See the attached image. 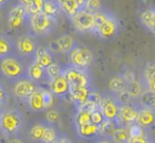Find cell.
<instances>
[{
	"label": "cell",
	"instance_id": "obj_1",
	"mask_svg": "<svg viewBox=\"0 0 155 143\" xmlns=\"http://www.w3.org/2000/svg\"><path fill=\"white\" fill-rule=\"evenodd\" d=\"M95 16V35L105 41H114L120 33L121 27L117 16L107 10H102L94 14Z\"/></svg>",
	"mask_w": 155,
	"mask_h": 143
},
{
	"label": "cell",
	"instance_id": "obj_2",
	"mask_svg": "<svg viewBox=\"0 0 155 143\" xmlns=\"http://www.w3.org/2000/svg\"><path fill=\"white\" fill-rule=\"evenodd\" d=\"M25 126V118L20 110L16 108L3 107L0 112V132L5 139L20 137Z\"/></svg>",
	"mask_w": 155,
	"mask_h": 143
},
{
	"label": "cell",
	"instance_id": "obj_3",
	"mask_svg": "<svg viewBox=\"0 0 155 143\" xmlns=\"http://www.w3.org/2000/svg\"><path fill=\"white\" fill-rule=\"evenodd\" d=\"M28 64L17 54L5 57L0 60V75L11 83H15L27 77Z\"/></svg>",
	"mask_w": 155,
	"mask_h": 143
},
{
	"label": "cell",
	"instance_id": "obj_4",
	"mask_svg": "<svg viewBox=\"0 0 155 143\" xmlns=\"http://www.w3.org/2000/svg\"><path fill=\"white\" fill-rule=\"evenodd\" d=\"M56 24H58V19L49 17L41 12L29 15L26 27L28 29V33H30L34 37H45L55 30Z\"/></svg>",
	"mask_w": 155,
	"mask_h": 143
},
{
	"label": "cell",
	"instance_id": "obj_5",
	"mask_svg": "<svg viewBox=\"0 0 155 143\" xmlns=\"http://www.w3.org/2000/svg\"><path fill=\"white\" fill-rule=\"evenodd\" d=\"M53 103V94L46 88L41 86L25 101L27 108L32 112H43L49 109Z\"/></svg>",
	"mask_w": 155,
	"mask_h": 143
},
{
	"label": "cell",
	"instance_id": "obj_6",
	"mask_svg": "<svg viewBox=\"0 0 155 143\" xmlns=\"http://www.w3.org/2000/svg\"><path fill=\"white\" fill-rule=\"evenodd\" d=\"M68 60L70 66L88 71V68L94 62V53L87 47L77 45L68 54Z\"/></svg>",
	"mask_w": 155,
	"mask_h": 143
},
{
	"label": "cell",
	"instance_id": "obj_7",
	"mask_svg": "<svg viewBox=\"0 0 155 143\" xmlns=\"http://www.w3.org/2000/svg\"><path fill=\"white\" fill-rule=\"evenodd\" d=\"M37 47H38V43L36 41V37L31 35L30 33L20 34L15 39L16 54L24 60H30V62H32L33 55Z\"/></svg>",
	"mask_w": 155,
	"mask_h": 143
},
{
	"label": "cell",
	"instance_id": "obj_8",
	"mask_svg": "<svg viewBox=\"0 0 155 143\" xmlns=\"http://www.w3.org/2000/svg\"><path fill=\"white\" fill-rule=\"evenodd\" d=\"M72 28L79 33L95 34V16L93 13L81 9L72 17L69 18Z\"/></svg>",
	"mask_w": 155,
	"mask_h": 143
},
{
	"label": "cell",
	"instance_id": "obj_9",
	"mask_svg": "<svg viewBox=\"0 0 155 143\" xmlns=\"http://www.w3.org/2000/svg\"><path fill=\"white\" fill-rule=\"evenodd\" d=\"M120 106L121 105L119 104L115 94L107 92V93H103L102 96H100V101L99 104H98V107L101 110V112L103 113L106 121L116 122Z\"/></svg>",
	"mask_w": 155,
	"mask_h": 143
},
{
	"label": "cell",
	"instance_id": "obj_10",
	"mask_svg": "<svg viewBox=\"0 0 155 143\" xmlns=\"http://www.w3.org/2000/svg\"><path fill=\"white\" fill-rule=\"evenodd\" d=\"M63 75L66 77L70 87H91V77L88 71L70 66L65 67Z\"/></svg>",
	"mask_w": 155,
	"mask_h": 143
},
{
	"label": "cell",
	"instance_id": "obj_11",
	"mask_svg": "<svg viewBox=\"0 0 155 143\" xmlns=\"http://www.w3.org/2000/svg\"><path fill=\"white\" fill-rule=\"evenodd\" d=\"M28 12L19 3L14 5L9 10L7 15V24L10 31H18L25 26H27Z\"/></svg>",
	"mask_w": 155,
	"mask_h": 143
},
{
	"label": "cell",
	"instance_id": "obj_12",
	"mask_svg": "<svg viewBox=\"0 0 155 143\" xmlns=\"http://www.w3.org/2000/svg\"><path fill=\"white\" fill-rule=\"evenodd\" d=\"M138 117V104L133 102L131 104L121 105L119 108L118 117H117L116 123L118 126L122 127H130L137 123Z\"/></svg>",
	"mask_w": 155,
	"mask_h": 143
},
{
	"label": "cell",
	"instance_id": "obj_13",
	"mask_svg": "<svg viewBox=\"0 0 155 143\" xmlns=\"http://www.w3.org/2000/svg\"><path fill=\"white\" fill-rule=\"evenodd\" d=\"M77 41L71 35L69 34H63L58 36L56 39L50 41V44L47 46L49 50L53 54L55 53H64L68 55L70 51L77 46Z\"/></svg>",
	"mask_w": 155,
	"mask_h": 143
},
{
	"label": "cell",
	"instance_id": "obj_14",
	"mask_svg": "<svg viewBox=\"0 0 155 143\" xmlns=\"http://www.w3.org/2000/svg\"><path fill=\"white\" fill-rule=\"evenodd\" d=\"M38 85L35 84L34 82H32L31 80H29L28 77H25L19 81L13 83V88H12V92H13L14 96L18 100L25 101L37 89Z\"/></svg>",
	"mask_w": 155,
	"mask_h": 143
},
{
	"label": "cell",
	"instance_id": "obj_15",
	"mask_svg": "<svg viewBox=\"0 0 155 143\" xmlns=\"http://www.w3.org/2000/svg\"><path fill=\"white\" fill-rule=\"evenodd\" d=\"M93 93V87H70L69 96L77 109H79L91 102Z\"/></svg>",
	"mask_w": 155,
	"mask_h": 143
},
{
	"label": "cell",
	"instance_id": "obj_16",
	"mask_svg": "<svg viewBox=\"0 0 155 143\" xmlns=\"http://www.w3.org/2000/svg\"><path fill=\"white\" fill-rule=\"evenodd\" d=\"M48 83V90L53 94V96H58V98H66L69 96V91H70V85H69L68 81L64 75H60V76L55 77V79L51 80V81L47 82Z\"/></svg>",
	"mask_w": 155,
	"mask_h": 143
},
{
	"label": "cell",
	"instance_id": "obj_17",
	"mask_svg": "<svg viewBox=\"0 0 155 143\" xmlns=\"http://www.w3.org/2000/svg\"><path fill=\"white\" fill-rule=\"evenodd\" d=\"M136 124H138L144 132L154 128L155 127V109H151V108H148V107L140 106V105L138 104V117H137V123Z\"/></svg>",
	"mask_w": 155,
	"mask_h": 143
},
{
	"label": "cell",
	"instance_id": "obj_18",
	"mask_svg": "<svg viewBox=\"0 0 155 143\" xmlns=\"http://www.w3.org/2000/svg\"><path fill=\"white\" fill-rule=\"evenodd\" d=\"M32 62L35 63L36 65H38L41 68L46 69L50 65L55 63V60H54V54L50 51L47 46L38 45L37 49L35 50L34 55H33Z\"/></svg>",
	"mask_w": 155,
	"mask_h": 143
},
{
	"label": "cell",
	"instance_id": "obj_19",
	"mask_svg": "<svg viewBox=\"0 0 155 143\" xmlns=\"http://www.w3.org/2000/svg\"><path fill=\"white\" fill-rule=\"evenodd\" d=\"M143 90L155 92V60H150L146 64L140 79Z\"/></svg>",
	"mask_w": 155,
	"mask_h": 143
},
{
	"label": "cell",
	"instance_id": "obj_20",
	"mask_svg": "<svg viewBox=\"0 0 155 143\" xmlns=\"http://www.w3.org/2000/svg\"><path fill=\"white\" fill-rule=\"evenodd\" d=\"M139 21L141 26L155 35V7L144 8L139 12Z\"/></svg>",
	"mask_w": 155,
	"mask_h": 143
},
{
	"label": "cell",
	"instance_id": "obj_21",
	"mask_svg": "<svg viewBox=\"0 0 155 143\" xmlns=\"http://www.w3.org/2000/svg\"><path fill=\"white\" fill-rule=\"evenodd\" d=\"M77 135L80 139L84 140H94L100 138V127L93 123L85 124V125L75 127Z\"/></svg>",
	"mask_w": 155,
	"mask_h": 143
},
{
	"label": "cell",
	"instance_id": "obj_22",
	"mask_svg": "<svg viewBox=\"0 0 155 143\" xmlns=\"http://www.w3.org/2000/svg\"><path fill=\"white\" fill-rule=\"evenodd\" d=\"M27 77L38 86L41 83L47 81L45 69L39 67L38 65H36L33 62H30L27 66Z\"/></svg>",
	"mask_w": 155,
	"mask_h": 143
},
{
	"label": "cell",
	"instance_id": "obj_23",
	"mask_svg": "<svg viewBox=\"0 0 155 143\" xmlns=\"http://www.w3.org/2000/svg\"><path fill=\"white\" fill-rule=\"evenodd\" d=\"M13 54H16L15 41L12 39L9 35L0 33V60Z\"/></svg>",
	"mask_w": 155,
	"mask_h": 143
},
{
	"label": "cell",
	"instance_id": "obj_24",
	"mask_svg": "<svg viewBox=\"0 0 155 143\" xmlns=\"http://www.w3.org/2000/svg\"><path fill=\"white\" fill-rule=\"evenodd\" d=\"M55 1L58 3L60 11L64 13L68 18L72 17L75 13H78L82 9L77 0H55Z\"/></svg>",
	"mask_w": 155,
	"mask_h": 143
},
{
	"label": "cell",
	"instance_id": "obj_25",
	"mask_svg": "<svg viewBox=\"0 0 155 143\" xmlns=\"http://www.w3.org/2000/svg\"><path fill=\"white\" fill-rule=\"evenodd\" d=\"M127 81L122 74H115L108 81V91L113 94H118L127 90Z\"/></svg>",
	"mask_w": 155,
	"mask_h": 143
},
{
	"label": "cell",
	"instance_id": "obj_26",
	"mask_svg": "<svg viewBox=\"0 0 155 143\" xmlns=\"http://www.w3.org/2000/svg\"><path fill=\"white\" fill-rule=\"evenodd\" d=\"M46 0H18V3L26 9L29 15L41 13Z\"/></svg>",
	"mask_w": 155,
	"mask_h": 143
},
{
	"label": "cell",
	"instance_id": "obj_27",
	"mask_svg": "<svg viewBox=\"0 0 155 143\" xmlns=\"http://www.w3.org/2000/svg\"><path fill=\"white\" fill-rule=\"evenodd\" d=\"M46 127H47V123L46 122H38V123H35L34 125L31 126V128L29 129L28 136L29 139L33 142L41 143L43 136L45 134Z\"/></svg>",
	"mask_w": 155,
	"mask_h": 143
},
{
	"label": "cell",
	"instance_id": "obj_28",
	"mask_svg": "<svg viewBox=\"0 0 155 143\" xmlns=\"http://www.w3.org/2000/svg\"><path fill=\"white\" fill-rule=\"evenodd\" d=\"M112 143H129L130 141V132L129 127H122L118 126L114 132L113 136L110 137Z\"/></svg>",
	"mask_w": 155,
	"mask_h": 143
},
{
	"label": "cell",
	"instance_id": "obj_29",
	"mask_svg": "<svg viewBox=\"0 0 155 143\" xmlns=\"http://www.w3.org/2000/svg\"><path fill=\"white\" fill-rule=\"evenodd\" d=\"M61 137H62L61 136V132H58V129L56 128L55 125L47 124V127H46L45 134H44L41 143H54Z\"/></svg>",
	"mask_w": 155,
	"mask_h": 143
},
{
	"label": "cell",
	"instance_id": "obj_30",
	"mask_svg": "<svg viewBox=\"0 0 155 143\" xmlns=\"http://www.w3.org/2000/svg\"><path fill=\"white\" fill-rule=\"evenodd\" d=\"M127 91L129 92V94L131 96V98L135 101V100H138V98L140 96V94L143 92V87H142L140 81L134 79V80H132V81L127 82Z\"/></svg>",
	"mask_w": 155,
	"mask_h": 143
},
{
	"label": "cell",
	"instance_id": "obj_31",
	"mask_svg": "<svg viewBox=\"0 0 155 143\" xmlns=\"http://www.w3.org/2000/svg\"><path fill=\"white\" fill-rule=\"evenodd\" d=\"M137 103L140 106H144L151 109H155V92L143 90V92H142L139 98H138Z\"/></svg>",
	"mask_w": 155,
	"mask_h": 143
},
{
	"label": "cell",
	"instance_id": "obj_32",
	"mask_svg": "<svg viewBox=\"0 0 155 143\" xmlns=\"http://www.w3.org/2000/svg\"><path fill=\"white\" fill-rule=\"evenodd\" d=\"M117 127H118V124L115 121H105L100 126V138L110 140Z\"/></svg>",
	"mask_w": 155,
	"mask_h": 143
},
{
	"label": "cell",
	"instance_id": "obj_33",
	"mask_svg": "<svg viewBox=\"0 0 155 143\" xmlns=\"http://www.w3.org/2000/svg\"><path fill=\"white\" fill-rule=\"evenodd\" d=\"M60 9H58V5L56 3L55 0H46L45 5H44L43 13L46 14L47 16L52 18H58V15L60 13Z\"/></svg>",
	"mask_w": 155,
	"mask_h": 143
},
{
	"label": "cell",
	"instance_id": "obj_34",
	"mask_svg": "<svg viewBox=\"0 0 155 143\" xmlns=\"http://www.w3.org/2000/svg\"><path fill=\"white\" fill-rule=\"evenodd\" d=\"M63 71H64V68H63L60 64H58V63H53L52 65H50L49 67H47V68L45 69L47 82H49V81H51V80L62 75Z\"/></svg>",
	"mask_w": 155,
	"mask_h": 143
},
{
	"label": "cell",
	"instance_id": "obj_35",
	"mask_svg": "<svg viewBox=\"0 0 155 143\" xmlns=\"http://www.w3.org/2000/svg\"><path fill=\"white\" fill-rule=\"evenodd\" d=\"M82 9L95 14L103 10V2L102 0H86Z\"/></svg>",
	"mask_w": 155,
	"mask_h": 143
},
{
	"label": "cell",
	"instance_id": "obj_36",
	"mask_svg": "<svg viewBox=\"0 0 155 143\" xmlns=\"http://www.w3.org/2000/svg\"><path fill=\"white\" fill-rule=\"evenodd\" d=\"M58 121H60V112L53 108L47 109L44 122H46L47 124H50V125H56V123Z\"/></svg>",
	"mask_w": 155,
	"mask_h": 143
},
{
	"label": "cell",
	"instance_id": "obj_37",
	"mask_svg": "<svg viewBox=\"0 0 155 143\" xmlns=\"http://www.w3.org/2000/svg\"><path fill=\"white\" fill-rule=\"evenodd\" d=\"M105 118H104L103 113L101 112V110L99 109V107H95L91 111V123L95 124L97 126H101L102 124L105 122Z\"/></svg>",
	"mask_w": 155,
	"mask_h": 143
},
{
	"label": "cell",
	"instance_id": "obj_38",
	"mask_svg": "<svg viewBox=\"0 0 155 143\" xmlns=\"http://www.w3.org/2000/svg\"><path fill=\"white\" fill-rule=\"evenodd\" d=\"M115 96H116V99L118 100V102L120 105L131 104V103L134 102V100L131 98V96H130L129 92H127V90H124V91L120 92V93H118V94H115Z\"/></svg>",
	"mask_w": 155,
	"mask_h": 143
},
{
	"label": "cell",
	"instance_id": "obj_39",
	"mask_svg": "<svg viewBox=\"0 0 155 143\" xmlns=\"http://www.w3.org/2000/svg\"><path fill=\"white\" fill-rule=\"evenodd\" d=\"M8 100H9V91H8L5 84L0 81V107L1 108L5 107Z\"/></svg>",
	"mask_w": 155,
	"mask_h": 143
},
{
	"label": "cell",
	"instance_id": "obj_40",
	"mask_svg": "<svg viewBox=\"0 0 155 143\" xmlns=\"http://www.w3.org/2000/svg\"><path fill=\"white\" fill-rule=\"evenodd\" d=\"M129 143H153V141L150 139V137L144 132L137 137H132L130 138Z\"/></svg>",
	"mask_w": 155,
	"mask_h": 143
},
{
	"label": "cell",
	"instance_id": "obj_41",
	"mask_svg": "<svg viewBox=\"0 0 155 143\" xmlns=\"http://www.w3.org/2000/svg\"><path fill=\"white\" fill-rule=\"evenodd\" d=\"M8 143H26L20 137H15V138H11L8 140Z\"/></svg>",
	"mask_w": 155,
	"mask_h": 143
},
{
	"label": "cell",
	"instance_id": "obj_42",
	"mask_svg": "<svg viewBox=\"0 0 155 143\" xmlns=\"http://www.w3.org/2000/svg\"><path fill=\"white\" fill-rule=\"evenodd\" d=\"M54 143H72V142H71V141L69 140L68 138H66V137H63L62 136L60 139H58V140H56Z\"/></svg>",
	"mask_w": 155,
	"mask_h": 143
},
{
	"label": "cell",
	"instance_id": "obj_43",
	"mask_svg": "<svg viewBox=\"0 0 155 143\" xmlns=\"http://www.w3.org/2000/svg\"><path fill=\"white\" fill-rule=\"evenodd\" d=\"M10 0H0V10L5 9L8 5H9Z\"/></svg>",
	"mask_w": 155,
	"mask_h": 143
},
{
	"label": "cell",
	"instance_id": "obj_44",
	"mask_svg": "<svg viewBox=\"0 0 155 143\" xmlns=\"http://www.w3.org/2000/svg\"><path fill=\"white\" fill-rule=\"evenodd\" d=\"M97 143H112V142H110V140H108V139H102V138H100V140H98Z\"/></svg>",
	"mask_w": 155,
	"mask_h": 143
},
{
	"label": "cell",
	"instance_id": "obj_45",
	"mask_svg": "<svg viewBox=\"0 0 155 143\" xmlns=\"http://www.w3.org/2000/svg\"><path fill=\"white\" fill-rule=\"evenodd\" d=\"M77 1H78V3L80 5V7L83 8V5H84V3H85V1H86V0H77Z\"/></svg>",
	"mask_w": 155,
	"mask_h": 143
},
{
	"label": "cell",
	"instance_id": "obj_46",
	"mask_svg": "<svg viewBox=\"0 0 155 143\" xmlns=\"http://www.w3.org/2000/svg\"><path fill=\"white\" fill-rule=\"evenodd\" d=\"M3 138H5V137H3L2 135H1V132H0V142H1V140H2Z\"/></svg>",
	"mask_w": 155,
	"mask_h": 143
},
{
	"label": "cell",
	"instance_id": "obj_47",
	"mask_svg": "<svg viewBox=\"0 0 155 143\" xmlns=\"http://www.w3.org/2000/svg\"><path fill=\"white\" fill-rule=\"evenodd\" d=\"M1 109H2V108H1V107H0V112H1Z\"/></svg>",
	"mask_w": 155,
	"mask_h": 143
},
{
	"label": "cell",
	"instance_id": "obj_48",
	"mask_svg": "<svg viewBox=\"0 0 155 143\" xmlns=\"http://www.w3.org/2000/svg\"><path fill=\"white\" fill-rule=\"evenodd\" d=\"M153 143H154V142H153Z\"/></svg>",
	"mask_w": 155,
	"mask_h": 143
}]
</instances>
